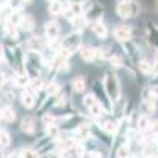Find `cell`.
Masks as SVG:
<instances>
[{"mask_svg": "<svg viewBox=\"0 0 158 158\" xmlns=\"http://www.w3.org/2000/svg\"><path fill=\"white\" fill-rule=\"evenodd\" d=\"M115 13L122 19H135L141 13V5L136 0H118L115 3Z\"/></svg>", "mask_w": 158, "mask_h": 158, "instance_id": "obj_1", "label": "cell"}, {"mask_svg": "<svg viewBox=\"0 0 158 158\" xmlns=\"http://www.w3.org/2000/svg\"><path fill=\"white\" fill-rule=\"evenodd\" d=\"M104 90H106V94L109 97L111 101H118L120 100V95H122V92H120V81H118V77L117 74L114 73H106V76H104Z\"/></svg>", "mask_w": 158, "mask_h": 158, "instance_id": "obj_2", "label": "cell"}, {"mask_svg": "<svg viewBox=\"0 0 158 158\" xmlns=\"http://www.w3.org/2000/svg\"><path fill=\"white\" fill-rule=\"evenodd\" d=\"M82 46V35L81 32H71L65 38H62V48L68 49L71 54L76 51H79V48Z\"/></svg>", "mask_w": 158, "mask_h": 158, "instance_id": "obj_3", "label": "cell"}, {"mask_svg": "<svg viewBox=\"0 0 158 158\" xmlns=\"http://www.w3.org/2000/svg\"><path fill=\"white\" fill-rule=\"evenodd\" d=\"M92 89H94V95L97 97V100L101 103V106L104 108V111H111L112 109V101L109 100L106 90H104V85H101V82L98 81H94V84H92Z\"/></svg>", "mask_w": 158, "mask_h": 158, "instance_id": "obj_4", "label": "cell"}, {"mask_svg": "<svg viewBox=\"0 0 158 158\" xmlns=\"http://www.w3.org/2000/svg\"><path fill=\"white\" fill-rule=\"evenodd\" d=\"M84 103V106L87 108V111L90 112V115H94V117H101L104 114V108L101 106V103L97 100V97L94 94H89L84 97L82 100Z\"/></svg>", "mask_w": 158, "mask_h": 158, "instance_id": "obj_5", "label": "cell"}, {"mask_svg": "<svg viewBox=\"0 0 158 158\" xmlns=\"http://www.w3.org/2000/svg\"><path fill=\"white\" fill-rule=\"evenodd\" d=\"M141 100H142V106L146 111H155L156 109V103H158V92L156 89H146L141 94Z\"/></svg>", "mask_w": 158, "mask_h": 158, "instance_id": "obj_6", "label": "cell"}, {"mask_svg": "<svg viewBox=\"0 0 158 158\" xmlns=\"http://www.w3.org/2000/svg\"><path fill=\"white\" fill-rule=\"evenodd\" d=\"M112 36L117 40L118 43H125V41H130L133 38V29L130 25H117L112 30Z\"/></svg>", "mask_w": 158, "mask_h": 158, "instance_id": "obj_7", "label": "cell"}, {"mask_svg": "<svg viewBox=\"0 0 158 158\" xmlns=\"http://www.w3.org/2000/svg\"><path fill=\"white\" fill-rule=\"evenodd\" d=\"M103 13H104V8L101 3H90L89 5V10H85L84 13V18L87 19V22H95V21H101L103 18Z\"/></svg>", "mask_w": 158, "mask_h": 158, "instance_id": "obj_8", "label": "cell"}, {"mask_svg": "<svg viewBox=\"0 0 158 158\" xmlns=\"http://www.w3.org/2000/svg\"><path fill=\"white\" fill-rule=\"evenodd\" d=\"M46 48H48L46 38H43L41 35H33L27 40V49L32 52H41Z\"/></svg>", "mask_w": 158, "mask_h": 158, "instance_id": "obj_9", "label": "cell"}, {"mask_svg": "<svg viewBox=\"0 0 158 158\" xmlns=\"http://www.w3.org/2000/svg\"><path fill=\"white\" fill-rule=\"evenodd\" d=\"M122 48L125 49V54H127V59L133 63V65H138V62L141 60L139 59V51H138V46L131 41H125V43H122Z\"/></svg>", "mask_w": 158, "mask_h": 158, "instance_id": "obj_10", "label": "cell"}, {"mask_svg": "<svg viewBox=\"0 0 158 158\" xmlns=\"http://www.w3.org/2000/svg\"><path fill=\"white\" fill-rule=\"evenodd\" d=\"M44 36L48 41H52V40H59L60 36V25L57 21H48L44 24Z\"/></svg>", "mask_w": 158, "mask_h": 158, "instance_id": "obj_11", "label": "cell"}, {"mask_svg": "<svg viewBox=\"0 0 158 158\" xmlns=\"http://www.w3.org/2000/svg\"><path fill=\"white\" fill-rule=\"evenodd\" d=\"M147 41L158 51V25L155 22H147Z\"/></svg>", "mask_w": 158, "mask_h": 158, "instance_id": "obj_12", "label": "cell"}, {"mask_svg": "<svg viewBox=\"0 0 158 158\" xmlns=\"http://www.w3.org/2000/svg\"><path fill=\"white\" fill-rule=\"evenodd\" d=\"M92 32H94V35L100 40H104V38H108L109 35V30H108V25L101 22V21H95V22H92Z\"/></svg>", "mask_w": 158, "mask_h": 158, "instance_id": "obj_13", "label": "cell"}, {"mask_svg": "<svg viewBox=\"0 0 158 158\" xmlns=\"http://www.w3.org/2000/svg\"><path fill=\"white\" fill-rule=\"evenodd\" d=\"M79 56L84 62H95L97 59V48L94 46H81L79 48Z\"/></svg>", "mask_w": 158, "mask_h": 158, "instance_id": "obj_14", "label": "cell"}, {"mask_svg": "<svg viewBox=\"0 0 158 158\" xmlns=\"http://www.w3.org/2000/svg\"><path fill=\"white\" fill-rule=\"evenodd\" d=\"M35 94H32L30 90H22V94H21V104L25 108V109H32L35 106Z\"/></svg>", "mask_w": 158, "mask_h": 158, "instance_id": "obj_15", "label": "cell"}, {"mask_svg": "<svg viewBox=\"0 0 158 158\" xmlns=\"http://www.w3.org/2000/svg\"><path fill=\"white\" fill-rule=\"evenodd\" d=\"M71 89H73V92H76V94H82V92L87 89L85 77H84L82 74L74 76V77L71 79Z\"/></svg>", "mask_w": 158, "mask_h": 158, "instance_id": "obj_16", "label": "cell"}, {"mask_svg": "<svg viewBox=\"0 0 158 158\" xmlns=\"http://www.w3.org/2000/svg\"><path fill=\"white\" fill-rule=\"evenodd\" d=\"M19 29L24 30V32L35 30V18L32 15H22V19L19 22Z\"/></svg>", "mask_w": 158, "mask_h": 158, "instance_id": "obj_17", "label": "cell"}, {"mask_svg": "<svg viewBox=\"0 0 158 158\" xmlns=\"http://www.w3.org/2000/svg\"><path fill=\"white\" fill-rule=\"evenodd\" d=\"M84 155V149L79 144H73L71 147L63 150V158H81Z\"/></svg>", "mask_w": 158, "mask_h": 158, "instance_id": "obj_18", "label": "cell"}, {"mask_svg": "<svg viewBox=\"0 0 158 158\" xmlns=\"http://www.w3.org/2000/svg\"><path fill=\"white\" fill-rule=\"evenodd\" d=\"M63 10H65V6H63L62 0H51L48 5V13L51 16H60L63 13Z\"/></svg>", "mask_w": 158, "mask_h": 158, "instance_id": "obj_19", "label": "cell"}, {"mask_svg": "<svg viewBox=\"0 0 158 158\" xmlns=\"http://www.w3.org/2000/svg\"><path fill=\"white\" fill-rule=\"evenodd\" d=\"M0 117H2V120L6 122V123H11L16 120V111L13 109L10 104H6V106H3L2 109H0Z\"/></svg>", "mask_w": 158, "mask_h": 158, "instance_id": "obj_20", "label": "cell"}, {"mask_svg": "<svg viewBox=\"0 0 158 158\" xmlns=\"http://www.w3.org/2000/svg\"><path fill=\"white\" fill-rule=\"evenodd\" d=\"M18 35H19V27L5 22V25H3V36H5V40L15 41V40H18Z\"/></svg>", "mask_w": 158, "mask_h": 158, "instance_id": "obj_21", "label": "cell"}, {"mask_svg": "<svg viewBox=\"0 0 158 158\" xmlns=\"http://www.w3.org/2000/svg\"><path fill=\"white\" fill-rule=\"evenodd\" d=\"M29 90L32 92V94H40V92H43L44 90V87H46V84H44V81L41 77H32L30 81H29Z\"/></svg>", "mask_w": 158, "mask_h": 158, "instance_id": "obj_22", "label": "cell"}, {"mask_svg": "<svg viewBox=\"0 0 158 158\" xmlns=\"http://www.w3.org/2000/svg\"><path fill=\"white\" fill-rule=\"evenodd\" d=\"M21 130L25 135H32L35 131V118L32 115H27L21 120Z\"/></svg>", "mask_w": 158, "mask_h": 158, "instance_id": "obj_23", "label": "cell"}, {"mask_svg": "<svg viewBox=\"0 0 158 158\" xmlns=\"http://www.w3.org/2000/svg\"><path fill=\"white\" fill-rule=\"evenodd\" d=\"M74 138L79 139V141H87V139L90 138V127H89V125L77 127L76 131H74Z\"/></svg>", "mask_w": 158, "mask_h": 158, "instance_id": "obj_24", "label": "cell"}, {"mask_svg": "<svg viewBox=\"0 0 158 158\" xmlns=\"http://www.w3.org/2000/svg\"><path fill=\"white\" fill-rule=\"evenodd\" d=\"M136 128L139 133H144V131H147L150 128V120H149V117L146 114H142L138 117V122H136Z\"/></svg>", "mask_w": 158, "mask_h": 158, "instance_id": "obj_25", "label": "cell"}, {"mask_svg": "<svg viewBox=\"0 0 158 158\" xmlns=\"http://www.w3.org/2000/svg\"><path fill=\"white\" fill-rule=\"evenodd\" d=\"M29 81H30V77L27 73H18L15 76V85L19 87V89H25L29 85Z\"/></svg>", "mask_w": 158, "mask_h": 158, "instance_id": "obj_26", "label": "cell"}, {"mask_svg": "<svg viewBox=\"0 0 158 158\" xmlns=\"http://www.w3.org/2000/svg\"><path fill=\"white\" fill-rule=\"evenodd\" d=\"M136 67L139 68V71H141L142 74H152L153 63H152L150 60H147V59H142V60H139V62H138Z\"/></svg>", "mask_w": 158, "mask_h": 158, "instance_id": "obj_27", "label": "cell"}, {"mask_svg": "<svg viewBox=\"0 0 158 158\" xmlns=\"http://www.w3.org/2000/svg\"><path fill=\"white\" fill-rule=\"evenodd\" d=\"M71 24H73L74 32H81L85 25H87V19H85L84 16H77V18H74V19L71 21Z\"/></svg>", "mask_w": 158, "mask_h": 158, "instance_id": "obj_28", "label": "cell"}, {"mask_svg": "<svg viewBox=\"0 0 158 158\" xmlns=\"http://www.w3.org/2000/svg\"><path fill=\"white\" fill-rule=\"evenodd\" d=\"M59 92H60V84H57L56 81L46 84V94H48L49 97H56Z\"/></svg>", "mask_w": 158, "mask_h": 158, "instance_id": "obj_29", "label": "cell"}, {"mask_svg": "<svg viewBox=\"0 0 158 158\" xmlns=\"http://www.w3.org/2000/svg\"><path fill=\"white\" fill-rule=\"evenodd\" d=\"M21 19H22V13H21V11H13L11 15H10V18H8L5 22H8V24H11V25H16V27H19Z\"/></svg>", "mask_w": 158, "mask_h": 158, "instance_id": "obj_30", "label": "cell"}, {"mask_svg": "<svg viewBox=\"0 0 158 158\" xmlns=\"http://www.w3.org/2000/svg\"><path fill=\"white\" fill-rule=\"evenodd\" d=\"M101 128L106 131V133H117L118 131V123L117 122H114V120H108V122H104L103 125H101Z\"/></svg>", "mask_w": 158, "mask_h": 158, "instance_id": "obj_31", "label": "cell"}, {"mask_svg": "<svg viewBox=\"0 0 158 158\" xmlns=\"http://www.w3.org/2000/svg\"><path fill=\"white\" fill-rule=\"evenodd\" d=\"M70 10H71V13L74 15V18H77V16H84V3H70V6H68Z\"/></svg>", "mask_w": 158, "mask_h": 158, "instance_id": "obj_32", "label": "cell"}, {"mask_svg": "<svg viewBox=\"0 0 158 158\" xmlns=\"http://www.w3.org/2000/svg\"><path fill=\"white\" fill-rule=\"evenodd\" d=\"M46 131H48V136L51 139H57L60 136V128L56 125V123H52V125H48L46 127Z\"/></svg>", "mask_w": 158, "mask_h": 158, "instance_id": "obj_33", "label": "cell"}, {"mask_svg": "<svg viewBox=\"0 0 158 158\" xmlns=\"http://www.w3.org/2000/svg\"><path fill=\"white\" fill-rule=\"evenodd\" d=\"M144 152L147 153V156H150V155H156V152H158V144H156L155 141L147 142L146 146H144Z\"/></svg>", "mask_w": 158, "mask_h": 158, "instance_id": "obj_34", "label": "cell"}, {"mask_svg": "<svg viewBox=\"0 0 158 158\" xmlns=\"http://www.w3.org/2000/svg\"><path fill=\"white\" fill-rule=\"evenodd\" d=\"M10 142H11V138L8 135V131L5 130H0V147H8L10 146Z\"/></svg>", "mask_w": 158, "mask_h": 158, "instance_id": "obj_35", "label": "cell"}, {"mask_svg": "<svg viewBox=\"0 0 158 158\" xmlns=\"http://www.w3.org/2000/svg\"><path fill=\"white\" fill-rule=\"evenodd\" d=\"M108 62H109L111 67H114V68H120V67H123V60L118 57V56H115V54H111L109 59H108Z\"/></svg>", "mask_w": 158, "mask_h": 158, "instance_id": "obj_36", "label": "cell"}, {"mask_svg": "<svg viewBox=\"0 0 158 158\" xmlns=\"http://www.w3.org/2000/svg\"><path fill=\"white\" fill-rule=\"evenodd\" d=\"M6 3L10 5V8H11L13 11H21L25 2H24V0H8Z\"/></svg>", "mask_w": 158, "mask_h": 158, "instance_id": "obj_37", "label": "cell"}, {"mask_svg": "<svg viewBox=\"0 0 158 158\" xmlns=\"http://www.w3.org/2000/svg\"><path fill=\"white\" fill-rule=\"evenodd\" d=\"M21 156L22 158H38V153L33 149H22L21 150Z\"/></svg>", "mask_w": 158, "mask_h": 158, "instance_id": "obj_38", "label": "cell"}, {"mask_svg": "<svg viewBox=\"0 0 158 158\" xmlns=\"http://www.w3.org/2000/svg\"><path fill=\"white\" fill-rule=\"evenodd\" d=\"M117 158H130V149H128L127 146L118 147V150H117Z\"/></svg>", "mask_w": 158, "mask_h": 158, "instance_id": "obj_39", "label": "cell"}, {"mask_svg": "<svg viewBox=\"0 0 158 158\" xmlns=\"http://www.w3.org/2000/svg\"><path fill=\"white\" fill-rule=\"evenodd\" d=\"M2 94H3V97H5V100L10 103V101H13L15 100V92H13V89H2Z\"/></svg>", "mask_w": 158, "mask_h": 158, "instance_id": "obj_40", "label": "cell"}, {"mask_svg": "<svg viewBox=\"0 0 158 158\" xmlns=\"http://www.w3.org/2000/svg\"><path fill=\"white\" fill-rule=\"evenodd\" d=\"M43 123H44L46 127L56 123V117L52 115V114H43Z\"/></svg>", "mask_w": 158, "mask_h": 158, "instance_id": "obj_41", "label": "cell"}, {"mask_svg": "<svg viewBox=\"0 0 158 158\" xmlns=\"http://www.w3.org/2000/svg\"><path fill=\"white\" fill-rule=\"evenodd\" d=\"M5 84H6V74L3 71H0V90L5 87Z\"/></svg>", "mask_w": 158, "mask_h": 158, "instance_id": "obj_42", "label": "cell"}, {"mask_svg": "<svg viewBox=\"0 0 158 158\" xmlns=\"http://www.w3.org/2000/svg\"><path fill=\"white\" fill-rule=\"evenodd\" d=\"M150 130H152V133L155 136H158V122H152L150 123Z\"/></svg>", "mask_w": 158, "mask_h": 158, "instance_id": "obj_43", "label": "cell"}, {"mask_svg": "<svg viewBox=\"0 0 158 158\" xmlns=\"http://www.w3.org/2000/svg\"><path fill=\"white\" fill-rule=\"evenodd\" d=\"M152 63H153V70H152V74H155V73H158V56H156V59H155Z\"/></svg>", "mask_w": 158, "mask_h": 158, "instance_id": "obj_44", "label": "cell"}, {"mask_svg": "<svg viewBox=\"0 0 158 158\" xmlns=\"http://www.w3.org/2000/svg\"><path fill=\"white\" fill-rule=\"evenodd\" d=\"M85 158H100V153H97V152H89V153L85 155Z\"/></svg>", "mask_w": 158, "mask_h": 158, "instance_id": "obj_45", "label": "cell"}, {"mask_svg": "<svg viewBox=\"0 0 158 158\" xmlns=\"http://www.w3.org/2000/svg\"><path fill=\"white\" fill-rule=\"evenodd\" d=\"M153 85H158V73H155V76H152V81H150Z\"/></svg>", "mask_w": 158, "mask_h": 158, "instance_id": "obj_46", "label": "cell"}, {"mask_svg": "<svg viewBox=\"0 0 158 158\" xmlns=\"http://www.w3.org/2000/svg\"><path fill=\"white\" fill-rule=\"evenodd\" d=\"M8 158H22V156H21V152H13Z\"/></svg>", "mask_w": 158, "mask_h": 158, "instance_id": "obj_47", "label": "cell"}, {"mask_svg": "<svg viewBox=\"0 0 158 158\" xmlns=\"http://www.w3.org/2000/svg\"><path fill=\"white\" fill-rule=\"evenodd\" d=\"M68 2H70V3H84L85 0H68Z\"/></svg>", "mask_w": 158, "mask_h": 158, "instance_id": "obj_48", "label": "cell"}, {"mask_svg": "<svg viewBox=\"0 0 158 158\" xmlns=\"http://www.w3.org/2000/svg\"><path fill=\"white\" fill-rule=\"evenodd\" d=\"M5 60V56H3V51H2V48H0V63H2Z\"/></svg>", "mask_w": 158, "mask_h": 158, "instance_id": "obj_49", "label": "cell"}, {"mask_svg": "<svg viewBox=\"0 0 158 158\" xmlns=\"http://www.w3.org/2000/svg\"><path fill=\"white\" fill-rule=\"evenodd\" d=\"M49 158H63V156H60V155H56V153H54V155H51Z\"/></svg>", "mask_w": 158, "mask_h": 158, "instance_id": "obj_50", "label": "cell"}, {"mask_svg": "<svg viewBox=\"0 0 158 158\" xmlns=\"http://www.w3.org/2000/svg\"><path fill=\"white\" fill-rule=\"evenodd\" d=\"M147 158H158L156 155H150V156H147Z\"/></svg>", "mask_w": 158, "mask_h": 158, "instance_id": "obj_51", "label": "cell"}, {"mask_svg": "<svg viewBox=\"0 0 158 158\" xmlns=\"http://www.w3.org/2000/svg\"><path fill=\"white\" fill-rule=\"evenodd\" d=\"M130 158H141V156H138V155H136V156H130Z\"/></svg>", "mask_w": 158, "mask_h": 158, "instance_id": "obj_52", "label": "cell"}, {"mask_svg": "<svg viewBox=\"0 0 158 158\" xmlns=\"http://www.w3.org/2000/svg\"><path fill=\"white\" fill-rule=\"evenodd\" d=\"M48 2H51V0H48Z\"/></svg>", "mask_w": 158, "mask_h": 158, "instance_id": "obj_53", "label": "cell"}, {"mask_svg": "<svg viewBox=\"0 0 158 158\" xmlns=\"http://www.w3.org/2000/svg\"><path fill=\"white\" fill-rule=\"evenodd\" d=\"M0 118H2V117H0Z\"/></svg>", "mask_w": 158, "mask_h": 158, "instance_id": "obj_54", "label": "cell"}]
</instances>
